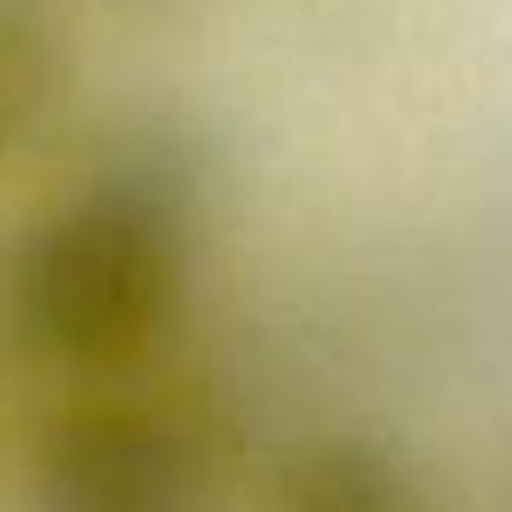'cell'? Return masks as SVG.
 Returning <instances> with one entry per match:
<instances>
[{
  "mask_svg": "<svg viewBox=\"0 0 512 512\" xmlns=\"http://www.w3.org/2000/svg\"><path fill=\"white\" fill-rule=\"evenodd\" d=\"M197 155L155 131L120 143L78 197L30 221L0 256V334L54 370H126L185 304Z\"/></svg>",
  "mask_w": 512,
  "mask_h": 512,
  "instance_id": "1",
  "label": "cell"
},
{
  "mask_svg": "<svg viewBox=\"0 0 512 512\" xmlns=\"http://www.w3.org/2000/svg\"><path fill=\"white\" fill-rule=\"evenodd\" d=\"M203 495V435L155 399H90L60 411L30 471L36 512H197Z\"/></svg>",
  "mask_w": 512,
  "mask_h": 512,
  "instance_id": "2",
  "label": "cell"
},
{
  "mask_svg": "<svg viewBox=\"0 0 512 512\" xmlns=\"http://www.w3.org/2000/svg\"><path fill=\"white\" fill-rule=\"evenodd\" d=\"M268 512H441L423 477L382 441L328 435L298 447L280 477Z\"/></svg>",
  "mask_w": 512,
  "mask_h": 512,
  "instance_id": "3",
  "label": "cell"
},
{
  "mask_svg": "<svg viewBox=\"0 0 512 512\" xmlns=\"http://www.w3.org/2000/svg\"><path fill=\"white\" fill-rule=\"evenodd\" d=\"M72 90V48L48 0H0V161L36 149Z\"/></svg>",
  "mask_w": 512,
  "mask_h": 512,
  "instance_id": "4",
  "label": "cell"
},
{
  "mask_svg": "<svg viewBox=\"0 0 512 512\" xmlns=\"http://www.w3.org/2000/svg\"><path fill=\"white\" fill-rule=\"evenodd\" d=\"M126 6H161V0H126Z\"/></svg>",
  "mask_w": 512,
  "mask_h": 512,
  "instance_id": "5",
  "label": "cell"
}]
</instances>
